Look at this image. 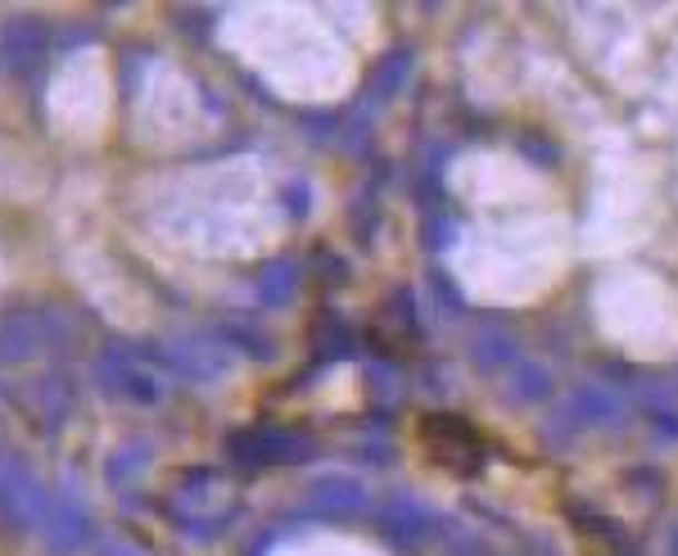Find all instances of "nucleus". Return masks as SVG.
<instances>
[{
    "instance_id": "f257e3e1",
    "label": "nucleus",
    "mask_w": 678,
    "mask_h": 556,
    "mask_svg": "<svg viewBox=\"0 0 678 556\" xmlns=\"http://www.w3.org/2000/svg\"><path fill=\"white\" fill-rule=\"evenodd\" d=\"M421 435H426L430 453H435L448 470H457V475H475V470H480V461H485L480 435H475L470 421H461V416L435 411V416H426V421H421Z\"/></svg>"
},
{
    "instance_id": "f03ea898",
    "label": "nucleus",
    "mask_w": 678,
    "mask_h": 556,
    "mask_svg": "<svg viewBox=\"0 0 678 556\" xmlns=\"http://www.w3.org/2000/svg\"><path fill=\"white\" fill-rule=\"evenodd\" d=\"M231 457L262 470V466H277V461H299L308 457V444L290 430H245L231 439Z\"/></svg>"
},
{
    "instance_id": "7ed1b4c3",
    "label": "nucleus",
    "mask_w": 678,
    "mask_h": 556,
    "mask_svg": "<svg viewBox=\"0 0 678 556\" xmlns=\"http://www.w3.org/2000/svg\"><path fill=\"white\" fill-rule=\"evenodd\" d=\"M380 529H385V538H389L393 547L412 552L421 538H430L435 520H430V512H421L417 503L398 498V503H389V507H385V516H380Z\"/></svg>"
},
{
    "instance_id": "20e7f679",
    "label": "nucleus",
    "mask_w": 678,
    "mask_h": 556,
    "mask_svg": "<svg viewBox=\"0 0 678 556\" xmlns=\"http://www.w3.org/2000/svg\"><path fill=\"white\" fill-rule=\"evenodd\" d=\"M616 416H620V398L610 394V389L584 385V389H575L570 403H566V421H570V426H606V421H616Z\"/></svg>"
},
{
    "instance_id": "39448f33",
    "label": "nucleus",
    "mask_w": 678,
    "mask_h": 556,
    "mask_svg": "<svg viewBox=\"0 0 678 556\" xmlns=\"http://www.w3.org/2000/svg\"><path fill=\"white\" fill-rule=\"evenodd\" d=\"M308 498H312L317 507H326V512H358L367 494H362V484H358V479H345V475H321V479H312Z\"/></svg>"
},
{
    "instance_id": "423d86ee",
    "label": "nucleus",
    "mask_w": 678,
    "mask_h": 556,
    "mask_svg": "<svg viewBox=\"0 0 678 556\" xmlns=\"http://www.w3.org/2000/svg\"><path fill=\"white\" fill-rule=\"evenodd\" d=\"M470 354L485 371H498V367H516V339L502 330V326H480L470 339Z\"/></svg>"
},
{
    "instance_id": "0eeeda50",
    "label": "nucleus",
    "mask_w": 678,
    "mask_h": 556,
    "mask_svg": "<svg viewBox=\"0 0 678 556\" xmlns=\"http://www.w3.org/2000/svg\"><path fill=\"white\" fill-rule=\"evenodd\" d=\"M507 389H511L516 403H538V398L552 394V376H548V367H538V363H516Z\"/></svg>"
},
{
    "instance_id": "6e6552de",
    "label": "nucleus",
    "mask_w": 678,
    "mask_h": 556,
    "mask_svg": "<svg viewBox=\"0 0 678 556\" xmlns=\"http://www.w3.org/2000/svg\"><path fill=\"white\" fill-rule=\"evenodd\" d=\"M407 73H412V50H393V54L380 59V68L371 73L367 91H371V96H393V91L407 82Z\"/></svg>"
},
{
    "instance_id": "1a4fd4ad",
    "label": "nucleus",
    "mask_w": 678,
    "mask_h": 556,
    "mask_svg": "<svg viewBox=\"0 0 678 556\" xmlns=\"http://www.w3.org/2000/svg\"><path fill=\"white\" fill-rule=\"evenodd\" d=\"M295 281H299V267L295 262H271L267 267V281H262V299L267 304H286L295 295Z\"/></svg>"
},
{
    "instance_id": "9d476101",
    "label": "nucleus",
    "mask_w": 678,
    "mask_h": 556,
    "mask_svg": "<svg viewBox=\"0 0 678 556\" xmlns=\"http://www.w3.org/2000/svg\"><path fill=\"white\" fill-rule=\"evenodd\" d=\"M647 421L660 430V439H678V403L665 394H647Z\"/></svg>"
}]
</instances>
